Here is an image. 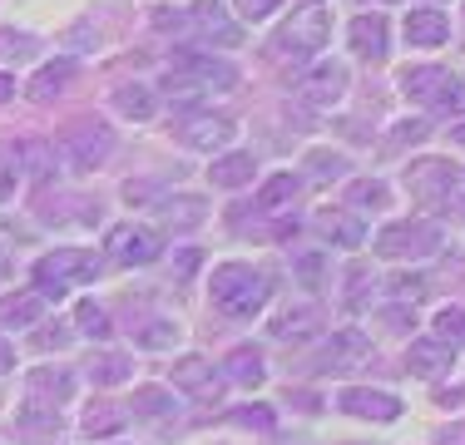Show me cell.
<instances>
[{"label":"cell","instance_id":"obj_24","mask_svg":"<svg viewBox=\"0 0 465 445\" xmlns=\"http://www.w3.org/2000/svg\"><path fill=\"white\" fill-rule=\"evenodd\" d=\"M40 317H45V297L40 292H15V297L0 302V327L5 331H25V327H35Z\"/></svg>","mask_w":465,"mask_h":445},{"label":"cell","instance_id":"obj_34","mask_svg":"<svg viewBox=\"0 0 465 445\" xmlns=\"http://www.w3.org/2000/svg\"><path fill=\"white\" fill-rule=\"evenodd\" d=\"M90 376H94V386H124L129 376H134V356L104 351V356H99V361L90 366Z\"/></svg>","mask_w":465,"mask_h":445},{"label":"cell","instance_id":"obj_30","mask_svg":"<svg viewBox=\"0 0 465 445\" xmlns=\"http://www.w3.org/2000/svg\"><path fill=\"white\" fill-rule=\"evenodd\" d=\"M347 203L357 208V213H381V208L391 203V188H386L381 178H351V183H347Z\"/></svg>","mask_w":465,"mask_h":445},{"label":"cell","instance_id":"obj_45","mask_svg":"<svg viewBox=\"0 0 465 445\" xmlns=\"http://www.w3.org/2000/svg\"><path fill=\"white\" fill-rule=\"evenodd\" d=\"M430 134V124H420V119H401V124L391 129V149H401V143H420Z\"/></svg>","mask_w":465,"mask_h":445},{"label":"cell","instance_id":"obj_20","mask_svg":"<svg viewBox=\"0 0 465 445\" xmlns=\"http://www.w3.org/2000/svg\"><path fill=\"white\" fill-rule=\"evenodd\" d=\"M208 178H213L218 188H242L258 178V159H252L248 149H228V153H213V163H208Z\"/></svg>","mask_w":465,"mask_h":445},{"label":"cell","instance_id":"obj_37","mask_svg":"<svg viewBox=\"0 0 465 445\" xmlns=\"http://www.w3.org/2000/svg\"><path fill=\"white\" fill-rule=\"evenodd\" d=\"M430 109H436V114H465V80H456V74H446V80H440V89H436V99H430Z\"/></svg>","mask_w":465,"mask_h":445},{"label":"cell","instance_id":"obj_2","mask_svg":"<svg viewBox=\"0 0 465 445\" xmlns=\"http://www.w3.org/2000/svg\"><path fill=\"white\" fill-rule=\"evenodd\" d=\"M371 248H376V258H386V262H420L440 248V228L426 218H401V222H386L371 238Z\"/></svg>","mask_w":465,"mask_h":445},{"label":"cell","instance_id":"obj_47","mask_svg":"<svg viewBox=\"0 0 465 445\" xmlns=\"http://www.w3.org/2000/svg\"><path fill=\"white\" fill-rule=\"evenodd\" d=\"M232 420H238V426H258V430H272V410H238V416H232Z\"/></svg>","mask_w":465,"mask_h":445},{"label":"cell","instance_id":"obj_10","mask_svg":"<svg viewBox=\"0 0 465 445\" xmlns=\"http://www.w3.org/2000/svg\"><path fill=\"white\" fill-rule=\"evenodd\" d=\"M450 178H456V163H450V159H411V163H406L401 183H406V193H411L416 203L436 208L440 198H446Z\"/></svg>","mask_w":465,"mask_h":445},{"label":"cell","instance_id":"obj_31","mask_svg":"<svg viewBox=\"0 0 465 445\" xmlns=\"http://www.w3.org/2000/svg\"><path fill=\"white\" fill-rule=\"evenodd\" d=\"M297 188H302V178H297V173H272V178H262L258 208H262V213H278V208H287V203L297 198Z\"/></svg>","mask_w":465,"mask_h":445},{"label":"cell","instance_id":"obj_55","mask_svg":"<svg viewBox=\"0 0 465 445\" xmlns=\"http://www.w3.org/2000/svg\"><path fill=\"white\" fill-rule=\"evenodd\" d=\"M307 5H322V0H307Z\"/></svg>","mask_w":465,"mask_h":445},{"label":"cell","instance_id":"obj_18","mask_svg":"<svg viewBox=\"0 0 465 445\" xmlns=\"http://www.w3.org/2000/svg\"><path fill=\"white\" fill-rule=\"evenodd\" d=\"M25 391H30V400H40V406H54V410H60L64 400L74 396V376L64 371V366H35V371L25 376Z\"/></svg>","mask_w":465,"mask_h":445},{"label":"cell","instance_id":"obj_19","mask_svg":"<svg viewBox=\"0 0 465 445\" xmlns=\"http://www.w3.org/2000/svg\"><path fill=\"white\" fill-rule=\"evenodd\" d=\"M153 213L163 218V228L188 232V228H198V222L208 218V203H203V198H193V193H163L159 203H153Z\"/></svg>","mask_w":465,"mask_h":445},{"label":"cell","instance_id":"obj_11","mask_svg":"<svg viewBox=\"0 0 465 445\" xmlns=\"http://www.w3.org/2000/svg\"><path fill=\"white\" fill-rule=\"evenodd\" d=\"M347 84H351V74H347V64L341 60H322V64H312V70L302 74V104H312V109H331V104H341V94H347Z\"/></svg>","mask_w":465,"mask_h":445},{"label":"cell","instance_id":"obj_53","mask_svg":"<svg viewBox=\"0 0 465 445\" xmlns=\"http://www.w3.org/2000/svg\"><path fill=\"white\" fill-rule=\"evenodd\" d=\"M450 139H456L460 149H465V124H456V129H450Z\"/></svg>","mask_w":465,"mask_h":445},{"label":"cell","instance_id":"obj_12","mask_svg":"<svg viewBox=\"0 0 465 445\" xmlns=\"http://www.w3.org/2000/svg\"><path fill=\"white\" fill-rule=\"evenodd\" d=\"M337 410H347V416H357V420H381L386 426V420L401 416V400L391 391H376V386H341Z\"/></svg>","mask_w":465,"mask_h":445},{"label":"cell","instance_id":"obj_42","mask_svg":"<svg viewBox=\"0 0 465 445\" xmlns=\"http://www.w3.org/2000/svg\"><path fill=\"white\" fill-rule=\"evenodd\" d=\"M436 213L465 218V169H456V178H450V188H446V198L436 203Z\"/></svg>","mask_w":465,"mask_h":445},{"label":"cell","instance_id":"obj_38","mask_svg":"<svg viewBox=\"0 0 465 445\" xmlns=\"http://www.w3.org/2000/svg\"><path fill=\"white\" fill-rule=\"evenodd\" d=\"M371 292H376V272H371V267H351V272H347V307L351 312L367 307Z\"/></svg>","mask_w":465,"mask_h":445},{"label":"cell","instance_id":"obj_41","mask_svg":"<svg viewBox=\"0 0 465 445\" xmlns=\"http://www.w3.org/2000/svg\"><path fill=\"white\" fill-rule=\"evenodd\" d=\"M381 321L391 331H411L416 327V302H401V297H396V302H386L381 307Z\"/></svg>","mask_w":465,"mask_h":445},{"label":"cell","instance_id":"obj_51","mask_svg":"<svg viewBox=\"0 0 465 445\" xmlns=\"http://www.w3.org/2000/svg\"><path fill=\"white\" fill-rule=\"evenodd\" d=\"M5 99H15V74L0 70V104H5Z\"/></svg>","mask_w":465,"mask_h":445},{"label":"cell","instance_id":"obj_29","mask_svg":"<svg viewBox=\"0 0 465 445\" xmlns=\"http://www.w3.org/2000/svg\"><path fill=\"white\" fill-rule=\"evenodd\" d=\"M173 341H179V321L169 317H143L134 327V347L143 351H173Z\"/></svg>","mask_w":465,"mask_h":445},{"label":"cell","instance_id":"obj_13","mask_svg":"<svg viewBox=\"0 0 465 445\" xmlns=\"http://www.w3.org/2000/svg\"><path fill=\"white\" fill-rule=\"evenodd\" d=\"M188 25H193L203 40L223 44V50L242 40V25L228 15V5H223V0H193V5H188Z\"/></svg>","mask_w":465,"mask_h":445},{"label":"cell","instance_id":"obj_14","mask_svg":"<svg viewBox=\"0 0 465 445\" xmlns=\"http://www.w3.org/2000/svg\"><path fill=\"white\" fill-rule=\"evenodd\" d=\"M232 134H238V124L223 119V114H193V119L179 124V139L188 143V149H198V153H223L232 143Z\"/></svg>","mask_w":465,"mask_h":445},{"label":"cell","instance_id":"obj_44","mask_svg":"<svg viewBox=\"0 0 465 445\" xmlns=\"http://www.w3.org/2000/svg\"><path fill=\"white\" fill-rule=\"evenodd\" d=\"M297 277H302V287H322L327 282V258H297Z\"/></svg>","mask_w":465,"mask_h":445},{"label":"cell","instance_id":"obj_48","mask_svg":"<svg viewBox=\"0 0 465 445\" xmlns=\"http://www.w3.org/2000/svg\"><path fill=\"white\" fill-rule=\"evenodd\" d=\"M153 25H159V30H173V35H179V30H188V20L179 15V10H153Z\"/></svg>","mask_w":465,"mask_h":445},{"label":"cell","instance_id":"obj_1","mask_svg":"<svg viewBox=\"0 0 465 445\" xmlns=\"http://www.w3.org/2000/svg\"><path fill=\"white\" fill-rule=\"evenodd\" d=\"M208 297H213V307L223 312V317L248 321V317H258V312L268 307L272 282L252 262H218L213 277H208Z\"/></svg>","mask_w":465,"mask_h":445},{"label":"cell","instance_id":"obj_43","mask_svg":"<svg viewBox=\"0 0 465 445\" xmlns=\"http://www.w3.org/2000/svg\"><path fill=\"white\" fill-rule=\"evenodd\" d=\"M232 5H238V20H248V25H262V20L278 15L282 0H232Z\"/></svg>","mask_w":465,"mask_h":445},{"label":"cell","instance_id":"obj_28","mask_svg":"<svg viewBox=\"0 0 465 445\" xmlns=\"http://www.w3.org/2000/svg\"><path fill=\"white\" fill-rule=\"evenodd\" d=\"M15 163H20V173H30L35 183L54 178V149H50L45 139H25V143H15Z\"/></svg>","mask_w":465,"mask_h":445},{"label":"cell","instance_id":"obj_26","mask_svg":"<svg viewBox=\"0 0 465 445\" xmlns=\"http://www.w3.org/2000/svg\"><path fill=\"white\" fill-rule=\"evenodd\" d=\"M114 109L124 119H134V124H149V119L159 114V94H153L149 84H119L114 89Z\"/></svg>","mask_w":465,"mask_h":445},{"label":"cell","instance_id":"obj_33","mask_svg":"<svg viewBox=\"0 0 465 445\" xmlns=\"http://www.w3.org/2000/svg\"><path fill=\"white\" fill-rule=\"evenodd\" d=\"M124 420H129V410L109 406V400H94V406L84 410V436L104 440V436H114V430H124Z\"/></svg>","mask_w":465,"mask_h":445},{"label":"cell","instance_id":"obj_25","mask_svg":"<svg viewBox=\"0 0 465 445\" xmlns=\"http://www.w3.org/2000/svg\"><path fill=\"white\" fill-rule=\"evenodd\" d=\"M317 321H322V317H317V307H282L278 312V317H272V337H278V341H307V337H312V331H317Z\"/></svg>","mask_w":465,"mask_h":445},{"label":"cell","instance_id":"obj_40","mask_svg":"<svg viewBox=\"0 0 465 445\" xmlns=\"http://www.w3.org/2000/svg\"><path fill=\"white\" fill-rule=\"evenodd\" d=\"M436 337L450 341V347H456V341H465V307H440V312H436Z\"/></svg>","mask_w":465,"mask_h":445},{"label":"cell","instance_id":"obj_7","mask_svg":"<svg viewBox=\"0 0 465 445\" xmlns=\"http://www.w3.org/2000/svg\"><path fill=\"white\" fill-rule=\"evenodd\" d=\"M361 361H371V341L361 337L357 327H347V331H331L322 347H317L312 371L317 376H341V371H357Z\"/></svg>","mask_w":465,"mask_h":445},{"label":"cell","instance_id":"obj_9","mask_svg":"<svg viewBox=\"0 0 465 445\" xmlns=\"http://www.w3.org/2000/svg\"><path fill=\"white\" fill-rule=\"evenodd\" d=\"M169 84L173 89H232L238 70L228 60H213V54H183V60H173Z\"/></svg>","mask_w":465,"mask_h":445},{"label":"cell","instance_id":"obj_8","mask_svg":"<svg viewBox=\"0 0 465 445\" xmlns=\"http://www.w3.org/2000/svg\"><path fill=\"white\" fill-rule=\"evenodd\" d=\"M169 386L179 396H193V400H218L223 396V371H218L208 356H179V361L169 366Z\"/></svg>","mask_w":465,"mask_h":445},{"label":"cell","instance_id":"obj_6","mask_svg":"<svg viewBox=\"0 0 465 445\" xmlns=\"http://www.w3.org/2000/svg\"><path fill=\"white\" fill-rule=\"evenodd\" d=\"M104 252L124 267H149L163 252V242L149 222H114V228L104 232Z\"/></svg>","mask_w":465,"mask_h":445},{"label":"cell","instance_id":"obj_21","mask_svg":"<svg viewBox=\"0 0 465 445\" xmlns=\"http://www.w3.org/2000/svg\"><path fill=\"white\" fill-rule=\"evenodd\" d=\"M317 232L331 242V248H361L367 242V228H361L357 213H341V208H327V213H317Z\"/></svg>","mask_w":465,"mask_h":445},{"label":"cell","instance_id":"obj_22","mask_svg":"<svg viewBox=\"0 0 465 445\" xmlns=\"http://www.w3.org/2000/svg\"><path fill=\"white\" fill-rule=\"evenodd\" d=\"M74 74H80V64H74V60H54V64H45V70H40L35 80L25 84V99H35V104H50V99H60L64 89L74 84Z\"/></svg>","mask_w":465,"mask_h":445},{"label":"cell","instance_id":"obj_52","mask_svg":"<svg viewBox=\"0 0 465 445\" xmlns=\"http://www.w3.org/2000/svg\"><path fill=\"white\" fill-rule=\"evenodd\" d=\"M10 366H15V351H10V341L0 337V371H10Z\"/></svg>","mask_w":465,"mask_h":445},{"label":"cell","instance_id":"obj_4","mask_svg":"<svg viewBox=\"0 0 465 445\" xmlns=\"http://www.w3.org/2000/svg\"><path fill=\"white\" fill-rule=\"evenodd\" d=\"M94 277H99V258H94V252H84V248H60V252H50V258L35 262V292L45 297V302H60L64 287L94 282Z\"/></svg>","mask_w":465,"mask_h":445},{"label":"cell","instance_id":"obj_50","mask_svg":"<svg viewBox=\"0 0 465 445\" xmlns=\"http://www.w3.org/2000/svg\"><path fill=\"white\" fill-rule=\"evenodd\" d=\"M440 445H465V420H456L450 430H440Z\"/></svg>","mask_w":465,"mask_h":445},{"label":"cell","instance_id":"obj_49","mask_svg":"<svg viewBox=\"0 0 465 445\" xmlns=\"http://www.w3.org/2000/svg\"><path fill=\"white\" fill-rule=\"evenodd\" d=\"M35 341H40V347L50 351V347H64V341H70V331H60V327H54V331H40Z\"/></svg>","mask_w":465,"mask_h":445},{"label":"cell","instance_id":"obj_35","mask_svg":"<svg viewBox=\"0 0 465 445\" xmlns=\"http://www.w3.org/2000/svg\"><path fill=\"white\" fill-rule=\"evenodd\" d=\"M307 178L312 183H337V178H347V159L337 149H312L307 153Z\"/></svg>","mask_w":465,"mask_h":445},{"label":"cell","instance_id":"obj_23","mask_svg":"<svg viewBox=\"0 0 465 445\" xmlns=\"http://www.w3.org/2000/svg\"><path fill=\"white\" fill-rule=\"evenodd\" d=\"M223 381L242 386V391L262 386V381H268V361H262V351H258V347H238V351H228V361H223Z\"/></svg>","mask_w":465,"mask_h":445},{"label":"cell","instance_id":"obj_3","mask_svg":"<svg viewBox=\"0 0 465 445\" xmlns=\"http://www.w3.org/2000/svg\"><path fill=\"white\" fill-rule=\"evenodd\" d=\"M327 35H331V20H327V10L322 5H302L292 15V25H282L278 35H272V44H268V54L278 64H287V60H307V54H317L327 44Z\"/></svg>","mask_w":465,"mask_h":445},{"label":"cell","instance_id":"obj_17","mask_svg":"<svg viewBox=\"0 0 465 445\" xmlns=\"http://www.w3.org/2000/svg\"><path fill=\"white\" fill-rule=\"evenodd\" d=\"M401 30H406V44H416V50H436V44L450 40V20H446V10H436V5L411 10Z\"/></svg>","mask_w":465,"mask_h":445},{"label":"cell","instance_id":"obj_15","mask_svg":"<svg viewBox=\"0 0 465 445\" xmlns=\"http://www.w3.org/2000/svg\"><path fill=\"white\" fill-rule=\"evenodd\" d=\"M347 40H351V50H357V60H367V64H381L386 54H391V25H386V15H357L347 25Z\"/></svg>","mask_w":465,"mask_h":445},{"label":"cell","instance_id":"obj_32","mask_svg":"<svg viewBox=\"0 0 465 445\" xmlns=\"http://www.w3.org/2000/svg\"><path fill=\"white\" fill-rule=\"evenodd\" d=\"M440 80H446V70H436V64H416V70L401 74V94L430 104V99H436V89H440Z\"/></svg>","mask_w":465,"mask_h":445},{"label":"cell","instance_id":"obj_5","mask_svg":"<svg viewBox=\"0 0 465 445\" xmlns=\"http://www.w3.org/2000/svg\"><path fill=\"white\" fill-rule=\"evenodd\" d=\"M114 129L104 124V119H74V124L60 129V153L74 163L80 173H94L99 163H109V153H114Z\"/></svg>","mask_w":465,"mask_h":445},{"label":"cell","instance_id":"obj_46","mask_svg":"<svg viewBox=\"0 0 465 445\" xmlns=\"http://www.w3.org/2000/svg\"><path fill=\"white\" fill-rule=\"evenodd\" d=\"M15 178H20V163L0 153V198H10V193H15Z\"/></svg>","mask_w":465,"mask_h":445},{"label":"cell","instance_id":"obj_54","mask_svg":"<svg viewBox=\"0 0 465 445\" xmlns=\"http://www.w3.org/2000/svg\"><path fill=\"white\" fill-rule=\"evenodd\" d=\"M0 277H10V258H5V252H0Z\"/></svg>","mask_w":465,"mask_h":445},{"label":"cell","instance_id":"obj_36","mask_svg":"<svg viewBox=\"0 0 465 445\" xmlns=\"http://www.w3.org/2000/svg\"><path fill=\"white\" fill-rule=\"evenodd\" d=\"M74 321H80V337H94V341H104L114 331V321H109V312L99 302H80L74 307Z\"/></svg>","mask_w":465,"mask_h":445},{"label":"cell","instance_id":"obj_39","mask_svg":"<svg viewBox=\"0 0 465 445\" xmlns=\"http://www.w3.org/2000/svg\"><path fill=\"white\" fill-rule=\"evenodd\" d=\"M35 50H40V40L35 35H25V30H20V35H15V30H5V35H0V60H35Z\"/></svg>","mask_w":465,"mask_h":445},{"label":"cell","instance_id":"obj_16","mask_svg":"<svg viewBox=\"0 0 465 445\" xmlns=\"http://www.w3.org/2000/svg\"><path fill=\"white\" fill-rule=\"evenodd\" d=\"M450 366H456V347L440 341V337H420V341H411V351H406V371L420 376V381H436Z\"/></svg>","mask_w":465,"mask_h":445},{"label":"cell","instance_id":"obj_27","mask_svg":"<svg viewBox=\"0 0 465 445\" xmlns=\"http://www.w3.org/2000/svg\"><path fill=\"white\" fill-rule=\"evenodd\" d=\"M173 396H179L173 386H139V391H134V416H143V420L179 416V400H173Z\"/></svg>","mask_w":465,"mask_h":445}]
</instances>
